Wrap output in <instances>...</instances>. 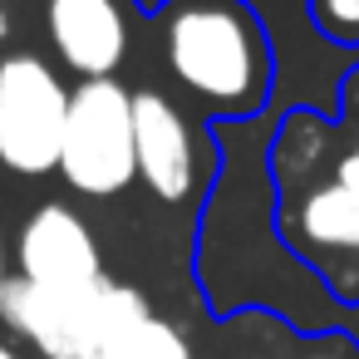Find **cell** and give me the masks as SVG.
Masks as SVG:
<instances>
[{
    "label": "cell",
    "mask_w": 359,
    "mask_h": 359,
    "mask_svg": "<svg viewBox=\"0 0 359 359\" xmlns=\"http://www.w3.org/2000/svg\"><path fill=\"white\" fill-rule=\"evenodd\" d=\"M163 55L172 79L217 114L251 118L271 89V50L241 0H172L163 11Z\"/></svg>",
    "instance_id": "cell-1"
},
{
    "label": "cell",
    "mask_w": 359,
    "mask_h": 359,
    "mask_svg": "<svg viewBox=\"0 0 359 359\" xmlns=\"http://www.w3.org/2000/svg\"><path fill=\"white\" fill-rule=\"evenodd\" d=\"M60 172L84 197H114V192H123L138 177L133 94L118 79H84L69 94Z\"/></svg>",
    "instance_id": "cell-2"
},
{
    "label": "cell",
    "mask_w": 359,
    "mask_h": 359,
    "mask_svg": "<svg viewBox=\"0 0 359 359\" xmlns=\"http://www.w3.org/2000/svg\"><path fill=\"white\" fill-rule=\"evenodd\" d=\"M69 123V89L40 55L0 60V163L20 177L60 168Z\"/></svg>",
    "instance_id": "cell-3"
},
{
    "label": "cell",
    "mask_w": 359,
    "mask_h": 359,
    "mask_svg": "<svg viewBox=\"0 0 359 359\" xmlns=\"http://www.w3.org/2000/svg\"><path fill=\"white\" fill-rule=\"evenodd\" d=\"M15 271H20V280H35V285L65 290V295H94L109 285L89 222L65 202H45L25 217V226L15 236Z\"/></svg>",
    "instance_id": "cell-4"
},
{
    "label": "cell",
    "mask_w": 359,
    "mask_h": 359,
    "mask_svg": "<svg viewBox=\"0 0 359 359\" xmlns=\"http://www.w3.org/2000/svg\"><path fill=\"white\" fill-rule=\"evenodd\" d=\"M50 45L65 69L84 79H114L128 55V20L118 0H50Z\"/></svg>",
    "instance_id": "cell-5"
},
{
    "label": "cell",
    "mask_w": 359,
    "mask_h": 359,
    "mask_svg": "<svg viewBox=\"0 0 359 359\" xmlns=\"http://www.w3.org/2000/svg\"><path fill=\"white\" fill-rule=\"evenodd\" d=\"M94 300H99V290L94 295H65V290H45V285L15 276L6 290V305H0V320L40 359H79Z\"/></svg>",
    "instance_id": "cell-6"
},
{
    "label": "cell",
    "mask_w": 359,
    "mask_h": 359,
    "mask_svg": "<svg viewBox=\"0 0 359 359\" xmlns=\"http://www.w3.org/2000/svg\"><path fill=\"white\" fill-rule=\"evenodd\" d=\"M133 148H138V177L158 202H182L192 192V133L172 99L158 89L133 94Z\"/></svg>",
    "instance_id": "cell-7"
},
{
    "label": "cell",
    "mask_w": 359,
    "mask_h": 359,
    "mask_svg": "<svg viewBox=\"0 0 359 359\" xmlns=\"http://www.w3.org/2000/svg\"><path fill=\"white\" fill-rule=\"evenodd\" d=\"M153 320L143 290L123 285V280H109L94 300V315H89V330H84V344H79V359H123L133 334Z\"/></svg>",
    "instance_id": "cell-8"
},
{
    "label": "cell",
    "mask_w": 359,
    "mask_h": 359,
    "mask_svg": "<svg viewBox=\"0 0 359 359\" xmlns=\"http://www.w3.org/2000/svg\"><path fill=\"white\" fill-rule=\"evenodd\" d=\"M295 231L315 251H349V256H359V187H344V182L310 187V197L295 212Z\"/></svg>",
    "instance_id": "cell-9"
},
{
    "label": "cell",
    "mask_w": 359,
    "mask_h": 359,
    "mask_svg": "<svg viewBox=\"0 0 359 359\" xmlns=\"http://www.w3.org/2000/svg\"><path fill=\"white\" fill-rule=\"evenodd\" d=\"M123 359H192V344H187V334H182L172 320L153 315V320L133 334V344H128Z\"/></svg>",
    "instance_id": "cell-10"
},
{
    "label": "cell",
    "mask_w": 359,
    "mask_h": 359,
    "mask_svg": "<svg viewBox=\"0 0 359 359\" xmlns=\"http://www.w3.org/2000/svg\"><path fill=\"white\" fill-rule=\"evenodd\" d=\"M310 20L334 45H359V0H310Z\"/></svg>",
    "instance_id": "cell-11"
},
{
    "label": "cell",
    "mask_w": 359,
    "mask_h": 359,
    "mask_svg": "<svg viewBox=\"0 0 359 359\" xmlns=\"http://www.w3.org/2000/svg\"><path fill=\"white\" fill-rule=\"evenodd\" d=\"M334 182H344V187H359V143L334 163Z\"/></svg>",
    "instance_id": "cell-12"
},
{
    "label": "cell",
    "mask_w": 359,
    "mask_h": 359,
    "mask_svg": "<svg viewBox=\"0 0 359 359\" xmlns=\"http://www.w3.org/2000/svg\"><path fill=\"white\" fill-rule=\"evenodd\" d=\"M11 271H6V236H0V305H6V290H11Z\"/></svg>",
    "instance_id": "cell-13"
},
{
    "label": "cell",
    "mask_w": 359,
    "mask_h": 359,
    "mask_svg": "<svg viewBox=\"0 0 359 359\" xmlns=\"http://www.w3.org/2000/svg\"><path fill=\"white\" fill-rule=\"evenodd\" d=\"M0 359H25V354H20V349H11L6 339H0Z\"/></svg>",
    "instance_id": "cell-14"
},
{
    "label": "cell",
    "mask_w": 359,
    "mask_h": 359,
    "mask_svg": "<svg viewBox=\"0 0 359 359\" xmlns=\"http://www.w3.org/2000/svg\"><path fill=\"white\" fill-rule=\"evenodd\" d=\"M11 35V20H6V11H0V40H6Z\"/></svg>",
    "instance_id": "cell-15"
},
{
    "label": "cell",
    "mask_w": 359,
    "mask_h": 359,
    "mask_svg": "<svg viewBox=\"0 0 359 359\" xmlns=\"http://www.w3.org/2000/svg\"><path fill=\"white\" fill-rule=\"evenodd\" d=\"M310 359H349V354H310Z\"/></svg>",
    "instance_id": "cell-16"
}]
</instances>
